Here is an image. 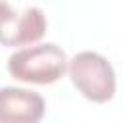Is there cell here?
<instances>
[{
	"label": "cell",
	"instance_id": "6da1fadb",
	"mask_svg": "<svg viewBox=\"0 0 123 123\" xmlns=\"http://www.w3.org/2000/svg\"><path fill=\"white\" fill-rule=\"evenodd\" d=\"M67 63L69 60L65 52L60 46L48 42L13 52L8 58V71L21 83L50 85L65 73Z\"/></svg>",
	"mask_w": 123,
	"mask_h": 123
},
{
	"label": "cell",
	"instance_id": "7a4b0ae2",
	"mask_svg": "<svg viewBox=\"0 0 123 123\" xmlns=\"http://www.w3.org/2000/svg\"><path fill=\"white\" fill-rule=\"evenodd\" d=\"M71 83L77 90L98 104H104L115 94V73L110 62L96 52H79L67 63Z\"/></svg>",
	"mask_w": 123,
	"mask_h": 123
},
{
	"label": "cell",
	"instance_id": "3957f363",
	"mask_svg": "<svg viewBox=\"0 0 123 123\" xmlns=\"http://www.w3.org/2000/svg\"><path fill=\"white\" fill-rule=\"evenodd\" d=\"M46 33V15L40 8L15 12L6 0H0V44L25 46L42 38Z\"/></svg>",
	"mask_w": 123,
	"mask_h": 123
},
{
	"label": "cell",
	"instance_id": "277c9868",
	"mask_svg": "<svg viewBox=\"0 0 123 123\" xmlns=\"http://www.w3.org/2000/svg\"><path fill=\"white\" fill-rule=\"evenodd\" d=\"M44 108L38 92L15 86L0 88V123H38Z\"/></svg>",
	"mask_w": 123,
	"mask_h": 123
}]
</instances>
